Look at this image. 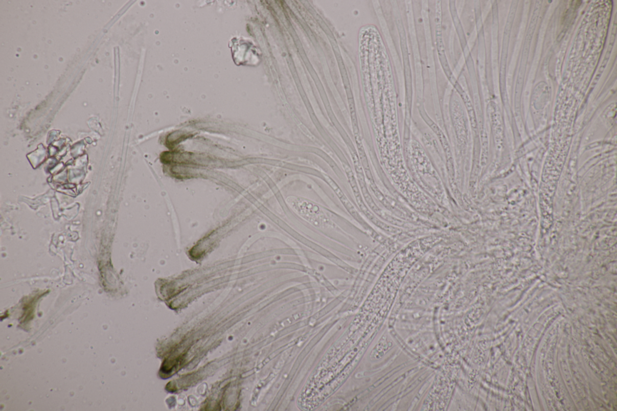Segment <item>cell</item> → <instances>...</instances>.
<instances>
[{
    "label": "cell",
    "mask_w": 617,
    "mask_h": 411,
    "mask_svg": "<svg viewBox=\"0 0 617 411\" xmlns=\"http://www.w3.org/2000/svg\"><path fill=\"white\" fill-rule=\"evenodd\" d=\"M324 176H325V179L327 182H328L329 185V186L331 187L333 191L335 192L337 196H338L340 200L341 201L342 204L347 209V210L349 211V213L351 214L354 218H356V220L357 219L358 220L359 215L358 214H357L355 208H354L353 206L351 204V203H350L348 198H347L345 194H344L342 190H340L338 185H337L335 182V181L333 180L330 177L326 176V175H324Z\"/></svg>",
    "instance_id": "1"
},
{
    "label": "cell",
    "mask_w": 617,
    "mask_h": 411,
    "mask_svg": "<svg viewBox=\"0 0 617 411\" xmlns=\"http://www.w3.org/2000/svg\"><path fill=\"white\" fill-rule=\"evenodd\" d=\"M344 167H345L347 176L348 177L349 183L350 185H351L353 193L355 194L356 201L359 206L360 210H361L364 213L367 215V216L369 217L370 212H369L368 210H367L365 206L363 204L361 195H360L358 187H357L356 178L355 176H354V174L351 168H350L349 166H347V165L345 164L344 165Z\"/></svg>",
    "instance_id": "2"
}]
</instances>
